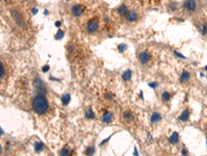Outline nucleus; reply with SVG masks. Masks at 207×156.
<instances>
[{
	"label": "nucleus",
	"mask_w": 207,
	"mask_h": 156,
	"mask_svg": "<svg viewBox=\"0 0 207 156\" xmlns=\"http://www.w3.org/2000/svg\"><path fill=\"white\" fill-rule=\"evenodd\" d=\"M32 108L37 113L40 115L46 113L48 108V103L46 98L44 96H37L33 100Z\"/></svg>",
	"instance_id": "1"
},
{
	"label": "nucleus",
	"mask_w": 207,
	"mask_h": 156,
	"mask_svg": "<svg viewBox=\"0 0 207 156\" xmlns=\"http://www.w3.org/2000/svg\"><path fill=\"white\" fill-rule=\"evenodd\" d=\"M98 28H99L98 22L95 20H90L87 24L86 29L88 33L92 34V33H95L98 30Z\"/></svg>",
	"instance_id": "2"
},
{
	"label": "nucleus",
	"mask_w": 207,
	"mask_h": 156,
	"mask_svg": "<svg viewBox=\"0 0 207 156\" xmlns=\"http://www.w3.org/2000/svg\"><path fill=\"white\" fill-rule=\"evenodd\" d=\"M126 19L130 22H135L137 18V14L135 10H128L126 11Z\"/></svg>",
	"instance_id": "3"
},
{
	"label": "nucleus",
	"mask_w": 207,
	"mask_h": 156,
	"mask_svg": "<svg viewBox=\"0 0 207 156\" xmlns=\"http://www.w3.org/2000/svg\"><path fill=\"white\" fill-rule=\"evenodd\" d=\"M84 12V8L81 5H74L72 8V13L75 17H79Z\"/></svg>",
	"instance_id": "4"
},
{
	"label": "nucleus",
	"mask_w": 207,
	"mask_h": 156,
	"mask_svg": "<svg viewBox=\"0 0 207 156\" xmlns=\"http://www.w3.org/2000/svg\"><path fill=\"white\" fill-rule=\"evenodd\" d=\"M184 7L187 10L193 11L196 8V2L195 0H186L184 3Z\"/></svg>",
	"instance_id": "5"
},
{
	"label": "nucleus",
	"mask_w": 207,
	"mask_h": 156,
	"mask_svg": "<svg viewBox=\"0 0 207 156\" xmlns=\"http://www.w3.org/2000/svg\"><path fill=\"white\" fill-rule=\"evenodd\" d=\"M150 55L149 53L146 52V51H143L140 54V61H141V63H147L150 60Z\"/></svg>",
	"instance_id": "6"
},
{
	"label": "nucleus",
	"mask_w": 207,
	"mask_h": 156,
	"mask_svg": "<svg viewBox=\"0 0 207 156\" xmlns=\"http://www.w3.org/2000/svg\"><path fill=\"white\" fill-rule=\"evenodd\" d=\"M112 119H113V115L112 112H107L103 115L102 117V121L104 123H110V121H112Z\"/></svg>",
	"instance_id": "7"
},
{
	"label": "nucleus",
	"mask_w": 207,
	"mask_h": 156,
	"mask_svg": "<svg viewBox=\"0 0 207 156\" xmlns=\"http://www.w3.org/2000/svg\"><path fill=\"white\" fill-rule=\"evenodd\" d=\"M169 140L171 141V143H172L173 144H177L178 142V141H179V135H178V133L174 132L173 134L171 135V137H170Z\"/></svg>",
	"instance_id": "8"
},
{
	"label": "nucleus",
	"mask_w": 207,
	"mask_h": 156,
	"mask_svg": "<svg viewBox=\"0 0 207 156\" xmlns=\"http://www.w3.org/2000/svg\"><path fill=\"white\" fill-rule=\"evenodd\" d=\"M161 119V115L157 112H155L151 116V119H150V121L152 123H157V121H159Z\"/></svg>",
	"instance_id": "9"
},
{
	"label": "nucleus",
	"mask_w": 207,
	"mask_h": 156,
	"mask_svg": "<svg viewBox=\"0 0 207 156\" xmlns=\"http://www.w3.org/2000/svg\"><path fill=\"white\" fill-rule=\"evenodd\" d=\"M190 78V74L189 73L186 72V71H184L181 74L180 76V80L182 82H186L189 80Z\"/></svg>",
	"instance_id": "10"
},
{
	"label": "nucleus",
	"mask_w": 207,
	"mask_h": 156,
	"mask_svg": "<svg viewBox=\"0 0 207 156\" xmlns=\"http://www.w3.org/2000/svg\"><path fill=\"white\" fill-rule=\"evenodd\" d=\"M189 110L186 109V110H185L183 111V112L181 114V116H180V120L185 121H187L188 119H189Z\"/></svg>",
	"instance_id": "11"
},
{
	"label": "nucleus",
	"mask_w": 207,
	"mask_h": 156,
	"mask_svg": "<svg viewBox=\"0 0 207 156\" xmlns=\"http://www.w3.org/2000/svg\"><path fill=\"white\" fill-rule=\"evenodd\" d=\"M132 76V72L130 70L126 71L122 74V79L124 81H128L131 78Z\"/></svg>",
	"instance_id": "12"
},
{
	"label": "nucleus",
	"mask_w": 207,
	"mask_h": 156,
	"mask_svg": "<svg viewBox=\"0 0 207 156\" xmlns=\"http://www.w3.org/2000/svg\"><path fill=\"white\" fill-rule=\"evenodd\" d=\"M124 118L127 121H130L133 119V115L130 111H126L124 113Z\"/></svg>",
	"instance_id": "13"
},
{
	"label": "nucleus",
	"mask_w": 207,
	"mask_h": 156,
	"mask_svg": "<svg viewBox=\"0 0 207 156\" xmlns=\"http://www.w3.org/2000/svg\"><path fill=\"white\" fill-rule=\"evenodd\" d=\"M126 11H127V7L125 5H124V4L120 6V7L117 8V13L121 15L125 14V13H126Z\"/></svg>",
	"instance_id": "14"
},
{
	"label": "nucleus",
	"mask_w": 207,
	"mask_h": 156,
	"mask_svg": "<svg viewBox=\"0 0 207 156\" xmlns=\"http://www.w3.org/2000/svg\"><path fill=\"white\" fill-rule=\"evenodd\" d=\"M70 100V96L68 94H66L62 98V101L64 105H67Z\"/></svg>",
	"instance_id": "15"
},
{
	"label": "nucleus",
	"mask_w": 207,
	"mask_h": 156,
	"mask_svg": "<svg viewBox=\"0 0 207 156\" xmlns=\"http://www.w3.org/2000/svg\"><path fill=\"white\" fill-rule=\"evenodd\" d=\"M86 117L88 119H94L95 118V114L92 110V109H88L86 112Z\"/></svg>",
	"instance_id": "16"
},
{
	"label": "nucleus",
	"mask_w": 207,
	"mask_h": 156,
	"mask_svg": "<svg viewBox=\"0 0 207 156\" xmlns=\"http://www.w3.org/2000/svg\"><path fill=\"white\" fill-rule=\"evenodd\" d=\"M117 49H118V50H119L120 53H123V52H124L126 50L127 46H126V44H120L117 47Z\"/></svg>",
	"instance_id": "17"
},
{
	"label": "nucleus",
	"mask_w": 207,
	"mask_h": 156,
	"mask_svg": "<svg viewBox=\"0 0 207 156\" xmlns=\"http://www.w3.org/2000/svg\"><path fill=\"white\" fill-rule=\"evenodd\" d=\"M4 74H5V68L3 63L0 61V79H2L4 77Z\"/></svg>",
	"instance_id": "18"
},
{
	"label": "nucleus",
	"mask_w": 207,
	"mask_h": 156,
	"mask_svg": "<svg viewBox=\"0 0 207 156\" xmlns=\"http://www.w3.org/2000/svg\"><path fill=\"white\" fill-rule=\"evenodd\" d=\"M162 98L163 101H167L168 100H170V98H171V94L168 92H164V93L162 94Z\"/></svg>",
	"instance_id": "19"
},
{
	"label": "nucleus",
	"mask_w": 207,
	"mask_h": 156,
	"mask_svg": "<svg viewBox=\"0 0 207 156\" xmlns=\"http://www.w3.org/2000/svg\"><path fill=\"white\" fill-rule=\"evenodd\" d=\"M94 152H95V149H94L93 147H92V146H90V147H88V148L86 149V153L87 154V155H92V154L94 153Z\"/></svg>",
	"instance_id": "20"
},
{
	"label": "nucleus",
	"mask_w": 207,
	"mask_h": 156,
	"mask_svg": "<svg viewBox=\"0 0 207 156\" xmlns=\"http://www.w3.org/2000/svg\"><path fill=\"white\" fill-rule=\"evenodd\" d=\"M70 153V150L68 149H64L63 150H62L61 153H60V154H61L62 155H68Z\"/></svg>",
	"instance_id": "21"
},
{
	"label": "nucleus",
	"mask_w": 207,
	"mask_h": 156,
	"mask_svg": "<svg viewBox=\"0 0 207 156\" xmlns=\"http://www.w3.org/2000/svg\"><path fill=\"white\" fill-rule=\"evenodd\" d=\"M63 36H64V32H63L62 31L60 30L58 32V33H57V35L55 36V38H57V39H61Z\"/></svg>",
	"instance_id": "22"
},
{
	"label": "nucleus",
	"mask_w": 207,
	"mask_h": 156,
	"mask_svg": "<svg viewBox=\"0 0 207 156\" xmlns=\"http://www.w3.org/2000/svg\"><path fill=\"white\" fill-rule=\"evenodd\" d=\"M35 148L37 151H41L43 149V145L40 143H37L35 145Z\"/></svg>",
	"instance_id": "23"
},
{
	"label": "nucleus",
	"mask_w": 207,
	"mask_h": 156,
	"mask_svg": "<svg viewBox=\"0 0 207 156\" xmlns=\"http://www.w3.org/2000/svg\"><path fill=\"white\" fill-rule=\"evenodd\" d=\"M174 53H175V55H177V56H178V57H180V58H184H184H185V56H184V55H182V54L180 53L179 52H177V51H174Z\"/></svg>",
	"instance_id": "24"
},
{
	"label": "nucleus",
	"mask_w": 207,
	"mask_h": 156,
	"mask_svg": "<svg viewBox=\"0 0 207 156\" xmlns=\"http://www.w3.org/2000/svg\"><path fill=\"white\" fill-rule=\"evenodd\" d=\"M105 97L107 98L108 100H110V99H112V98H113V96H112V95L111 94H106V96H105Z\"/></svg>",
	"instance_id": "25"
},
{
	"label": "nucleus",
	"mask_w": 207,
	"mask_h": 156,
	"mask_svg": "<svg viewBox=\"0 0 207 156\" xmlns=\"http://www.w3.org/2000/svg\"><path fill=\"white\" fill-rule=\"evenodd\" d=\"M49 69H50L49 66L46 65V66H44V67L42 68V70L44 72H47L49 70Z\"/></svg>",
	"instance_id": "26"
},
{
	"label": "nucleus",
	"mask_w": 207,
	"mask_h": 156,
	"mask_svg": "<svg viewBox=\"0 0 207 156\" xmlns=\"http://www.w3.org/2000/svg\"><path fill=\"white\" fill-rule=\"evenodd\" d=\"M157 84L156 83H149V86L153 88H155L157 87Z\"/></svg>",
	"instance_id": "27"
},
{
	"label": "nucleus",
	"mask_w": 207,
	"mask_h": 156,
	"mask_svg": "<svg viewBox=\"0 0 207 156\" xmlns=\"http://www.w3.org/2000/svg\"><path fill=\"white\" fill-rule=\"evenodd\" d=\"M61 25H62V23H61L60 21H58V22H55V26H56L60 27Z\"/></svg>",
	"instance_id": "28"
},
{
	"label": "nucleus",
	"mask_w": 207,
	"mask_h": 156,
	"mask_svg": "<svg viewBox=\"0 0 207 156\" xmlns=\"http://www.w3.org/2000/svg\"><path fill=\"white\" fill-rule=\"evenodd\" d=\"M182 155H186V150H185L184 149H182Z\"/></svg>",
	"instance_id": "29"
},
{
	"label": "nucleus",
	"mask_w": 207,
	"mask_h": 156,
	"mask_svg": "<svg viewBox=\"0 0 207 156\" xmlns=\"http://www.w3.org/2000/svg\"><path fill=\"white\" fill-rule=\"evenodd\" d=\"M0 150H1V147H0Z\"/></svg>",
	"instance_id": "30"
},
{
	"label": "nucleus",
	"mask_w": 207,
	"mask_h": 156,
	"mask_svg": "<svg viewBox=\"0 0 207 156\" xmlns=\"http://www.w3.org/2000/svg\"><path fill=\"white\" fill-rule=\"evenodd\" d=\"M67 1H69V0H67Z\"/></svg>",
	"instance_id": "31"
}]
</instances>
